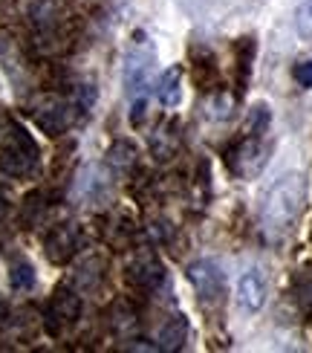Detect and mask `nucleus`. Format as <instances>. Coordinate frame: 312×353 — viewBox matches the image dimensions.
Here are the masks:
<instances>
[{
	"instance_id": "nucleus-16",
	"label": "nucleus",
	"mask_w": 312,
	"mask_h": 353,
	"mask_svg": "<svg viewBox=\"0 0 312 353\" xmlns=\"http://www.w3.org/2000/svg\"><path fill=\"white\" fill-rule=\"evenodd\" d=\"M101 270H104V263H101L98 258H90V261H87L84 267L76 272V281H79V287H84L87 292L96 290V287H98V281H101Z\"/></svg>"
},
{
	"instance_id": "nucleus-5",
	"label": "nucleus",
	"mask_w": 312,
	"mask_h": 353,
	"mask_svg": "<svg viewBox=\"0 0 312 353\" xmlns=\"http://www.w3.org/2000/svg\"><path fill=\"white\" fill-rule=\"evenodd\" d=\"M226 163H229V171L234 176H240V180H255V176L266 168V163H269V145H266L263 137L246 134L226 154Z\"/></svg>"
},
{
	"instance_id": "nucleus-15",
	"label": "nucleus",
	"mask_w": 312,
	"mask_h": 353,
	"mask_svg": "<svg viewBox=\"0 0 312 353\" xmlns=\"http://www.w3.org/2000/svg\"><path fill=\"white\" fill-rule=\"evenodd\" d=\"M9 284H12V290H18V292L32 290L35 287V270H32V263H29V261H14L12 267H9Z\"/></svg>"
},
{
	"instance_id": "nucleus-1",
	"label": "nucleus",
	"mask_w": 312,
	"mask_h": 353,
	"mask_svg": "<svg viewBox=\"0 0 312 353\" xmlns=\"http://www.w3.org/2000/svg\"><path fill=\"white\" fill-rule=\"evenodd\" d=\"M306 205V180L301 174H284L272 183L260 203V229L269 241H284L298 226Z\"/></svg>"
},
{
	"instance_id": "nucleus-13",
	"label": "nucleus",
	"mask_w": 312,
	"mask_h": 353,
	"mask_svg": "<svg viewBox=\"0 0 312 353\" xmlns=\"http://www.w3.org/2000/svg\"><path fill=\"white\" fill-rule=\"evenodd\" d=\"M156 99L165 108H176L183 101V70L180 67H168L156 81Z\"/></svg>"
},
{
	"instance_id": "nucleus-3",
	"label": "nucleus",
	"mask_w": 312,
	"mask_h": 353,
	"mask_svg": "<svg viewBox=\"0 0 312 353\" xmlns=\"http://www.w3.org/2000/svg\"><path fill=\"white\" fill-rule=\"evenodd\" d=\"M29 113H32L35 125L47 137H61L72 128V122H76V101H70L58 93H41L32 101Z\"/></svg>"
},
{
	"instance_id": "nucleus-20",
	"label": "nucleus",
	"mask_w": 312,
	"mask_h": 353,
	"mask_svg": "<svg viewBox=\"0 0 312 353\" xmlns=\"http://www.w3.org/2000/svg\"><path fill=\"white\" fill-rule=\"evenodd\" d=\"M208 108H211L214 119H226V116H231V99L226 93H214L211 101H208Z\"/></svg>"
},
{
	"instance_id": "nucleus-18",
	"label": "nucleus",
	"mask_w": 312,
	"mask_h": 353,
	"mask_svg": "<svg viewBox=\"0 0 312 353\" xmlns=\"http://www.w3.org/2000/svg\"><path fill=\"white\" fill-rule=\"evenodd\" d=\"M295 29L304 41H312V0H301L298 14H295Z\"/></svg>"
},
{
	"instance_id": "nucleus-19",
	"label": "nucleus",
	"mask_w": 312,
	"mask_h": 353,
	"mask_svg": "<svg viewBox=\"0 0 312 353\" xmlns=\"http://www.w3.org/2000/svg\"><path fill=\"white\" fill-rule=\"evenodd\" d=\"M43 214V194H29L23 203V223L26 226H38Z\"/></svg>"
},
{
	"instance_id": "nucleus-2",
	"label": "nucleus",
	"mask_w": 312,
	"mask_h": 353,
	"mask_svg": "<svg viewBox=\"0 0 312 353\" xmlns=\"http://www.w3.org/2000/svg\"><path fill=\"white\" fill-rule=\"evenodd\" d=\"M151 72H154V50L142 43V47L130 50L125 58V93L130 99V122H142L145 116V96L151 87Z\"/></svg>"
},
{
	"instance_id": "nucleus-11",
	"label": "nucleus",
	"mask_w": 312,
	"mask_h": 353,
	"mask_svg": "<svg viewBox=\"0 0 312 353\" xmlns=\"http://www.w3.org/2000/svg\"><path fill=\"white\" fill-rule=\"evenodd\" d=\"M266 296H269V287H266V278L260 270H246L237 281V304L243 307L246 313H260Z\"/></svg>"
},
{
	"instance_id": "nucleus-22",
	"label": "nucleus",
	"mask_w": 312,
	"mask_h": 353,
	"mask_svg": "<svg viewBox=\"0 0 312 353\" xmlns=\"http://www.w3.org/2000/svg\"><path fill=\"white\" fill-rule=\"evenodd\" d=\"M6 316H9V304H6V299H3V296H0V325L6 321Z\"/></svg>"
},
{
	"instance_id": "nucleus-12",
	"label": "nucleus",
	"mask_w": 312,
	"mask_h": 353,
	"mask_svg": "<svg viewBox=\"0 0 312 353\" xmlns=\"http://www.w3.org/2000/svg\"><path fill=\"white\" fill-rule=\"evenodd\" d=\"M185 342H188V319L185 316H171L159 330L156 347L165 350V353H174V350H180Z\"/></svg>"
},
{
	"instance_id": "nucleus-21",
	"label": "nucleus",
	"mask_w": 312,
	"mask_h": 353,
	"mask_svg": "<svg viewBox=\"0 0 312 353\" xmlns=\"http://www.w3.org/2000/svg\"><path fill=\"white\" fill-rule=\"evenodd\" d=\"M292 76H295V81H298L301 87H312V61H301V64H295Z\"/></svg>"
},
{
	"instance_id": "nucleus-14",
	"label": "nucleus",
	"mask_w": 312,
	"mask_h": 353,
	"mask_svg": "<svg viewBox=\"0 0 312 353\" xmlns=\"http://www.w3.org/2000/svg\"><path fill=\"white\" fill-rule=\"evenodd\" d=\"M136 145L133 142H113L107 151V168H113L116 174H130L136 168Z\"/></svg>"
},
{
	"instance_id": "nucleus-17",
	"label": "nucleus",
	"mask_w": 312,
	"mask_h": 353,
	"mask_svg": "<svg viewBox=\"0 0 312 353\" xmlns=\"http://www.w3.org/2000/svg\"><path fill=\"white\" fill-rule=\"evenodd\" d=\"M266 130H269V108L263 105H255L249 110V122H246V134H251V137H263Z\"/></svg>"
},
{
	"instance_id": "nucleus-10",
	"label": "nucleus",
	"mask_w": 312,
	"mask_h": 353,
	"mask_svg": "<svg viewBox=\"0 0 312 353\" xmlns=\"http://www.w3.org/2000/svg\"><path fill=\"white\" fill-rule=\"evenodd\" d=\"M127 281L139 290H154L162 281V263L156 252H151V249L133 252V258L127 261Z\"/></svg>"
},
{
	"instance_id": "nucleus-4",
	"label": "nucleus",
	"mask_w": 312,
	"mask_h": 353,
	"mask_svg": "<svg viewBox=\"0 0 312 353\" xmlns=\"http://www.w3.org/2000/svg\"><path fill=\"white\" fill-rule=\"evenodd\" d=\"M38 165V145L23 128H12L0 151V168L9 176H29Z\"/></svg>"
},
{
	"instance_id": "nucleus-6",
	"label": "nucleus",
	"mask_w": 312,
	"mask_h": 353,
	"mask_svg": "<svg viewBox=\"0 0 312 353\" xmlns=\"http://www.w3.org/2000/svg\"><path fill=\"white\" fill-rule=\"evenodd\" d=\"M188 281L200 296V301L205 304H217L226 296V275H222L217 261H208V258L194 261L188 267Z\"/></svg>"
},
{
	"instance_id": "nucleus-23",
	"label": "nucleus",
	"mask_w": 312,
	"mask_h": 353,
	"mask_svg": "<svg viewBox=\"0 0 312 353\" xmlns=\"http://www.w3.org/2000/svg\"><path fill=\"white\" fill-rule=\"evenodd\" d=\"M6 212H9V200H6L3 194H0V220L6 217Z\"/></svg>"
},
{
	"instance_id": "nucleus-8",
	"label": "nucleus",
	"mask_w": 312,
	"mask_h": 353,
	"mask_svg": "<svg viewBox=\"0 0 312 353\" xmlns=\"http://www.w3.org/2000/svg\"><path fill=\"white\" fill-rule=\"evenodd\" d=\"M110 171L104 165H87L81 168V174L76 176V185H72V197L84 205H98L110 197Z\"/></svg>"
},
{
	"instance_id": "nucleus-7",
	"label": "nucleus",
	"mask_w": 312,
	"mask_h": 353,
	"mask_svg": "<svg viewBox=\"0 0 312 353\" xmlns=\"http://www.w3.org/2000/svg\"><path fill=\"white\" fill-rule=\"evenodd\" d=\"M79 316H81V299L72 290L61 287L50 299L47 316H43V327H47L50 336H61L64 330H70L72 325H76Z\"/></svg>"
},
{
	"instance_id": "nucleus-9",
	"label": "nucleus",
	"mask_w": 312,
	"mask_h": 353,
	"mask_svg": "<svg viewBox=\"0 0 312 353\" xmlns=\"http://www.w3.org/2000/svg\"><path fill=\"white\" fill-rule=\"evenodd\" d=\"M81 243H84L81 226H76V223H58V226L47 234V241H43V249H47V258H50L52 263H67V261L81 249Z\"/></svg>"
}]
</instances>
